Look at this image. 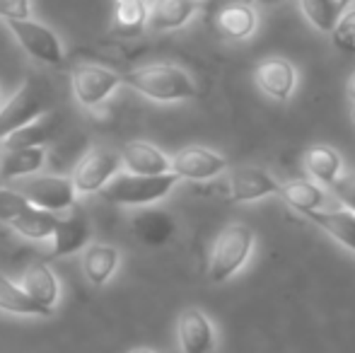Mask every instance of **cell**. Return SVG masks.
Returning <instances> with one entry per match:
<instances>
[{
    "instance_id": "52a82bcc",
    "label": "cell",
    "mask_w": 355,
    "mask_h": 353,
    "mask_svg": "<svg viewBox=\"0 0 355 353\" xmlns=\"http://www.w3.org/2000/svg\"><path fill=\"white\" fill-rule=\"evenodd\" d=\"M119 167H121V155L112 148L97 146L89 153H85L83 160L75 165L71 182L78 193H94L104 189L109 179L116 177Z\"/></svg>"
},
{
    "instance_id": "7a4b0ae2",
    "label": "cell",
    "mask_w": 355,
    "mask_h": 353,
    "mask_svg": "<svg viewBox=\"0 0 355 353\" xmlns=\"http://www.w3.org/2000/svg\"><path fill=\"white\" fill-rule=\"evenodd\" d=\"M254 250V230L244 223H232L220 230L215 237L211 261H208V276L213 283H225L234 276Z\"/></svg>"
},
{
    "instance_id": "83f0119b",
    "label": "cell",
    "mask_w": 355,
    "mask_h": 353,
    "mask_svg": "<svg viewBox=\"0 0 355 353\" xmlns=\"http://www.w3.org/2000/svg\"><path fill=\"white\" fill-rule=\"evenodd\" d=\"M329 34H331V42L338 51L355 53V10L341 15L338 22L334 24V29Z\"/></svg>"
},
{
    "instance_id": "4fadbf2b",
    "label": "cell",
    "mask_w": 355,
    "mask_h": 353,
    "mask_svg": "<svg viewBox=\"0 0 355 353\" xmlns=\"http://www.w3.org/2000/svg\"><path fill=\"white\" fill-rule=\"evenodd\" d=\"M61 114L51 112L37 117L34 121H29L27 126L17 128L15 133H10L8 138H3V150H22V148H44L46 143L56 141L61 133Z\"/></svg>"
},
{
    "instance_id": "8fae6325",
    "label": "cell",
    "mask_w": 355,
    "mask_h": 353,
    "mask_svg": "<svg viewBox=\"0 0 355 353\" xmlns=\"http://www.w3.org/2000/svg\"><path fill=\"white\" fill-rule=\"evenodd\" d=\"M177 336L182 353H215V329L208 315L198 307H187L179 315Z\"/></svg>"
},
{
    "instance_id": "e0dca14e",
    "label": "cell",
    "mask_w": 355,
    "mask_h": 353,
    "mask_svg": "<svg viewBox=\"0 0 355 353\" xmlns=\"http://www.w3.org/2000/svg\"><path fill=\"white\" fill-rule=\"evenodd\" d=\"M22 291L49 312L56 307L58 295H61L56 276L46 264H32L22 273Z\"/></svg>"
},
{
    "instance_id": "6da1fadb",
    "label": "cell",
    "mask_w": 355,
    "mask_h": 353,
    "mask_svg": "<svg viewBox=\"0 0 355 353\" xmlns=\"http://www.w3.org/2000/svg\"><path fill=\"white\" fill-rule=\"evenodd\" d=\"M123 83L155 102H182V99L196 97L198 92L193 78L184 68L167 66V63L136 68L123 76Z\"/></svg>"
},
{
    "instance_id": "d6a6232c",
    "label": "cell",
    "mask_w": 355,
    "mask_h": 353,
    "mask_svg": "<svg viewBox=\"0 0 355 353\" xmlns=\"http://www.w3.org/2000/svg\"><path fill=\"white\" fill-rule=\"evenodd\" d=\"M254 3L266 5V8H271V5H278V3H283V0H254Z\"/></svg>"
},
{
    "instance_id": "ac0fdd59",
    "label": "cell",
    "mask_w": 355,
    "mask_h": 353,
    "mask_svg": "<svg viewBox=\"0 0 355 353\" xmlns=\"http://www.w3.org/2000/svg\"><path fill=\"white\" fill-rule=\"evenodd\" d=\"M304 218L355 255V213L346 211V208H341V211H322L319 208V211L307 213Z\"/></svg>"
},
{
    "instance_id": "9c48e42d",
    "label": "cell",
    "mask_w": 355,
    "mask_h": 353,
    "mask_svg": "<svg viewBox=\"0 0 355 353\" xmlns=\"http://www.w3.org/2000/svg\"><path fill=\"white\" fill-rule=\"evenodd\" d=\"M225 170H227V160L220 153L203 146L182 148L169 160V172H174L179 179H191V182H206Z\"/></svg>"
},
{
    "instance_id": "277c9868",
    "label": "cell",
    "mask_w": 355,
    "mask_h": 353,
    "mask_svg": "<svg viewBox=\"0 0 355 353\" xmlns=\"http://www.w3.org/2000/svg\"><path fill=\"white\" fill-rule=\"evenodd\" d=\"M179 177L174 172L155 177H141V175H119L112 177L104 184L102 193L107 201L119 203V206H148L159 198H164L174 187Z\"/></svg>"
},
{
    "instance_id": "44dd1931",
    "label": "cell",
    "mask_w": 355,
    "mask_h": 353,
    "mask_svg": "<svg viewBox=\"0 0 355 353\" xmlns=\"http://www.w3.org/2000/svg\"><path fill=\"white\" fill-rule=\"evenodd\" d=\"M278 196L300 216H307L324 206V189L309 179H290L278 184Z\"/></svg>"
},
{
    "instance_id": "4dcf8cb0",
    "label": "cell",
    "mask_w": 355,
    "mask_h": 353,
    "mask_svg": "<svg viewBox=\"0 0 355 353\" xmlns=\"http://www.w3.org/2000/svg\"><path fill=\"white\" fill-rule=\"evenodd\" d=\"M32 3L29 0H0V17L3 19H29Z\"/></svg>"
},
{
    "instance_id": "d4e9b609",
    "label": "cell",
    "mask_w": 355,
    "mask_h": 353,
    "mask_svg": "<svg viewBox=\"0 0 355 353\" xmlns=\"http://www.w3.org/2000/svg\"><path fill=\"white\" fill-rule=\"evenodd\" d=\"M0 310L12 312V315H51V312L44 310L42 305H37V302L22 291V286H17V283H12L10 278H5L3 273H0Z\"/></svg>"
},
{
    "instance_id": "5b68a950",
    "label": "cell",
    "mask_w": 355,
    "mask_h": 353,
    "mask_svg": "<svg viewBox=\"0 0 355 353\" xmlns=\"http://www.w3.org/2000/svg\"><path fill=\"white\" fill-rule=\"evenodd\" d=\"M17 193L22 198H27L32 206L49 213L68 211V208L75 206V198H78V191H75L71 179L58 175L22 177V182L17 184Z\"/></svg>"
},
{
    "instance_id": "cb8c5ba5",
    "label": "cell",
    "mask_w": 355,
    "mask_h": 353,
    "mask_svg": "<svg viewBox=\"0 0 355 353\" xmlns=\"http://www.w3.org/2000/svg\"><path fill=\"white\" fill-rule=\"evenodd\" d=\"M44 148H22V150H5L0 157V179H19L37 175L44 165Z\"/></svg>"
},
{
    "instance_id": "e575fe53",
    "label": "cell",
    "mask_w": 355,
    "mask_h": 353,
    "mask_svg": "<svg viewBox=\"0 0 355 353\" xmlns=\"http://www.w3.org/2000/svg\"><path fill=\"white\" fill-rule=\"evenodd\" d=\"M351 3H355V0H343V8H346V5H351Z\"/></svg>"
},
{
    "instance_id": "ba28073f",
    "label": "cell",
    "mask_w": 355,
    "mask_h": 353,
    "mask_svg": "<svg viewBox=\"0 0 355 353\" xmlns=\"http://www.w3.org/2000/svg\"><path fill=\"white\" fill-rule=\"evenodd\" d=\"M121 83L123 78L119 73L102 66H92V63L75 66L71 73L73 94L83 107H97V104H102Z\"/></svg>"
},
{
    "instance_id": "7c38bea8",
    "label": "cell",
    "mask_w": 355,
    "mask_h": 353,
    "mask_svg": "<svg viewBox=\"0 0 355 353\" xmlns=\"http://www.w3.org/2000/svg\"><path fill=\"white\" fill-rule=\"evenodd\" d=\"M278 193V182L268 170L261 167H237L230 172V198L234 203L261 201Z\"/></svg>"
},
{
    "instance_id": "484cf974",
    "label": "cell",
    "mask_w": 355,
    "mask_h": 353,
    "mask_svg": "<svg viewBox=\"0 0 355 353\" xmlns=\"http://www.w3.org/2000/svg\"><path fill=\"white\" fill-rule=\"evenodd\" d=\"M304 17L312 22L314 29L319 32H331L334 24L338 22V17L343 15V0H300Z\"/></svg>"
},
{
    "instance_id": "3957f363",
    "label": "cell",
    "mask_w": 355,
    "mask_h": 353,
    "mask_svg": "<svg viewBox=\"0 0 355 353\" xmlns=\"http://www.w3.org/2000/svg\"><path fill=\"white\" fill-rule=\"evenodd\" d=\"M53 92L39 78H29L8 102L0 107V141L15 133L17 128L27 126L37 117L46 114L51 109Z\"/></svg>"
},
{
    "instance_id": "d590c367",
    "label": "cell",
    "mask_w": 355,
    "mask_h": 353,
    "mask_svg": "<svg viewBox=\"0 0 355 353\" xmlns=\"http://www.w3.org/2000/svg\"><path fill=\"white\" fill-rule=\"evenodd\" d=\"M351 119H353V126H355V107H353V114H351Z\"/></svg>"
},
{
    "instance_id": "836d02e7",
    "label": "cell",
    "mask_w": 355,
    "mask_h": 353,
    "mask_svg": "<svg viewBox=\"0 0 355 353\" xmlns=\"http://www.w3.org/2000/svg\"><path fill=\"white\" fill-rule=\"evenodd\" d=\"M133 353H155V351H150V349H136Z\"/></svg>"
},
{
    "instance_id": "8992f818",
    "label": "cell",
    "mask_w": 355,
    "mask_h": 353,
    "mask_svg": "<svg viewBox=\"0 0 355 353\" xmlns=\"http://www.w3.org/2000/svg\"><path fill=\"white\" fill-rule=\"evenodd\" d=\"M8 29L15 34L19 46L34 58L46 66H61L63 46L61 39L46 24L34 22V19H8Z\"/></svg>"
},
{
    "instance_id": "5bb4252c",
    "label": "cell",
    "mask_w": 355,
    "mask_h": 353,
    "mask_svg": "<svg viewBox=\"0 0 355 353\" xmlns=\"http://www.w3.org/2000/svg\"><path fill=\"white\" fill-rule=\"evenodd\" d=\"M121 165L126 167L128 175L155 177L169 172V157L159 148L150 146L145 141H131L121 148Z\"/></svg>"
},
{
    "instance_id": "9a60e30c",
    "label": "cell",
    "mask_w": 355,
    "mask_h": 353,
    "mask_svg": "<svg viewBox=\"0 0 355 353\" xmlns=\"http://www.w3.org/2000/svg\"><path fill=\"white\" fill-rule=\"evenodd\" d=\"M92 237V227H89V221L83 216V213H71L66 218H58L56 227L51 232V250L56 257H68L75 255V252L85 250Z\"/></svg>"
},
{
    "instance_id": "2e32d148",
    "label": "cell",
    "mask_w": 355,
    "mask_h": 353,
    "mask_svg": "<svg viewBox=\"0 0 355 353\" xmlns=\"http://www.w3.org/2000/svg\"><path fill=\"white\" fill-rule=\"evenodd\" d=\"M193 15H196V0H153L145 24L153 32H172L191 22Z\"/></svg>"
},
{
    "instance_id": "f1b7e54d",
    "label": "cell",
    "mask_w": 355,
    "mask_h": 353,
    "mask_svg": "<svg viewBox=\"0 0 355 353\" xmlns=\"http://www.w3.org/2000/svg\"><path fill=\"white\" fill-rule=\"evenodd\" d=\"M27 203H29L27 198H22L17 191H12V189H0V221L10 225V221H12Z\"/></svg>"
},
{
    "instance_id": "4316f807",
    "label": "cell",
    "mask_w": 355,
    "mask_h": 353,
    "mask_svg": "<svg viewBox=\"0 0 355 353\" xmlns=\"http://www.w3.org/2000/svg\"><path fill=\"white\" fill-rule=\"evenodd\" d=\"M116 27L123 34H136L148 19V0H116Z\"/></svg>"
},
{
    "instance_id": "f546056e",
    "label": "cell",
    "mask_w": 355,
    "mask_h": 353,
    "mask_svg": "<svg viewBox=\"0 0 355 353\" xmlns=\"http://www.w3.org/2000/svg\"><path fill=\"white\" fill-rule=\"evenodd\" d=\"M334 193L346 206V211L355 213V170L334 182Z\"/></svg>"
},
{
    "instance_id": "30bf717a",
    "label": "cell",
    "mask_w": 355,
    "mask_h": 353,
    "mask_svg": "<svg viewBox=\"0 0 355 353\" xmlns=\"http://www.w3.org/2000/svg\"><path fill=\"white\" fill-rule=\"evenodd\" d=\"M254 83L257 87L273 102H288L297 85V71L295 66L283 56L263 58L254 68Z\"/></svg>"
},
{
    "instance_id": "1f68e13d",
    "label": "cell",
    "mask_w": 355,
    "mask_h": 353,
    "mask_svg": "<svg viewBox=\"0 0 355 353\" xmlns=\"http://www.w3.org/2000/svg\"><path fill=\"white\" fill-rule=\"evenodd\" d=\"M346 97L355 104V71L348 76V80H346Z\"/></svg>"
},
{
    "instance_id": "d6986e66",
    "label": "cell",
    "mask_w": 355,
    "mask_h": 353,
    "mask_svg": "<svg viewBox=\"0 0 355 353\" xmlns=\"http://www.w3.org/2000/svg\"><path fill=\"white\" fill-rule=\"evenodd\" d=\"M304 170L312 177L314 184L319 187H334L338 177H341V155L329 146H312L304 150L302 155Z\"/></svg>"
},
{
    "instance_id": "603a6c76",
    "label": "cell",
    "mask_w": 355,
    "mask_h": 353,
    "mask_svg": "<svg viewBox=\"0 0 355 353\" xmlns=\"http://www.w3.org/2000/svg\"><path fill=\"white\" fill-rule=\"evenodd\" d=\"M56 221L58 218L53 216V213L42 211V208L27 203V206L10 221V225L22 237H27V240H49L53 227H56Z\"/></svg>"
},
{
    "instance_id": "ffe728a7",
    "label": "cell",
    "mask_w": 355,
    "mask_h": 353,
    "mask_svg": "<svg viewBox=\"0 0 355 353\" xmlns=\"http://www.w3.org/2000/svg\"><path fill=\"white\" fill-rule=\"evenodd\" d=\"M215 22H218L220 34L225 39H232V42H244L257 32V12L247 3H232L223 8Z\"/></svg>"
},
{
    "instance_id": "7402d4cb",
    "label": "cell",
    "mask_w": 355,
    "mask_h": 353,
    "mask_svg": "<svg viewBox=\"0 0 355 353\" xmlns=\"http://www.w3.org/2000/svg\"><path fill=\"white\" fill-rule=\"evenodd\" d=\"M119 250L112 245H89L83 252V273L92 286H104L119 266Z\"/></svg>"
}]
</instances>
